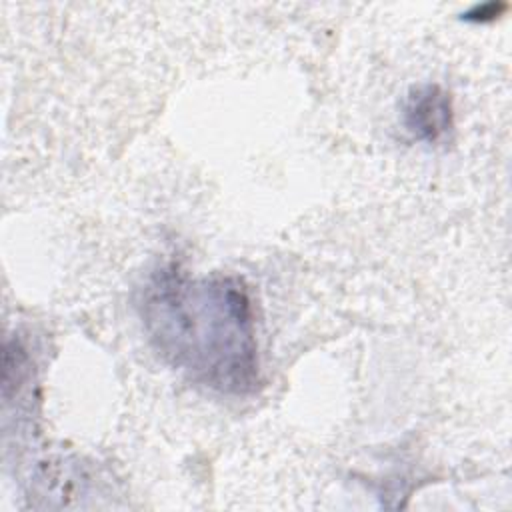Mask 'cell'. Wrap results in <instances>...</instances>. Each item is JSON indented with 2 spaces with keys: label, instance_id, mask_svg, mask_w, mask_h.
I'll return each mask as SVG.
<instances>
[{
  "label": "cell",
  "instance_id": "obj_1",
  "mask_svg": "<svg viewBox=\"0 0 512 512\" xmlns=\"http://www.w3.org/2000/svg\"><path fill=\"white\" fill-rule=\"evenodd\" d=\"M138 310L152 348L192 382L232 396L258 388L254 310L238 278H194L168 264L144 284Z\"/></svg>",
  "mask_w": 512,
  "mask_h": 512
},
{
  "label": "cell",
  "instance_id": "obj_2",
  "mask_svg": "<svg viewBox=\"0 0 512 512\" xmlns=\"http://www.w3.org/2000/svg\"><path fill=\"white\" fill-rule=\"evenodd\" d=\"M406 130L428 144L446 140L454 128V108L450 94L438 84L414 86L404 102Z\"/></svg>",
  "mask_w": 512,
  "mask_h": 512
}]
</instances>
